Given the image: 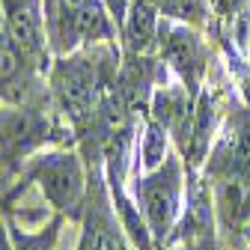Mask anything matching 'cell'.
I'll list each match as a JSON object with an SVG mask.
<instances>
[{
  "instance_id": "obj_12",
  "label": "cell",
  "mask_w": 250,
  "mask_h": 250,
  "mask_svg": "<svg viewBox=\"0 0 250 250\" xmlns=\"http://www.w3.org/2000/svg\"><path fill=\"white\" fill-rule=\"evenodd\" d=\"M110 250H128V247H125V241H122V235H119V232H113V241H110Z\"/></svg>"
},
{
  "instance_id": "obj_6",
  "label": "cell",
  "mask_w": 250,
  "mask_h": 250,
  "mask_svg": "<svg viewBox=\"0 0 250 250\" xmlns=\"http://www.w3.org/2000/svg\"><path fill=\"white\" fill-rule=\"evenodd\" d=\"M158 27H161V6L158 0H131L128 15L119 30V39L125 51L149 54L158 48Z\"/></svg>"
},
{
  "instance_id": "obj_13",
  "label": "cell",
  "mask_w": 250,
  "mask_h": 250,
  "mask_svg": "<svg viewBox=\"0 0 250 250\" xmlns=\"http://www.w3.org/2000/svg\"><path fill=\"white\" fill-rule=\"evenodd\" d=\"M241 232L247 235V241H250V217H247V221H244V227H241Z\"/></svg>"
},
{
  "instance_id": "obj_9",
  "label": "cell",
  "mask_w": 250,
  "mask_h": 250,
  "mask_svg": "<svg viewBox=\"0 0 250 250\" xmlns=\"http://www.w3.org/2000/svg\"><path fill=\"white\" fill-rule=\"evenodd\" d=\"M140 158L146 170H155L164 158H167V128L161 122H155L149 116L146 122V137H143V149H140Z\"/></svg>"
},
{
  "instance_id": "obj_1",
  "label": "cell",
  "mask_w": 250,
  "mask_h": 250,
  "mask_svg": "<svg viewBox=\"0 0 250 250\" xmlns=\"http://www.w3.org/2000/svg\"><path fill=\"white\" fill-rule=\"evenodd\" d=\"M137 206L149 224V232L164 241L173 232V221L179 214V197H182V164L176 158H167L149 176L134 182Z\"/></svg>"
},
{
  "instance_id": "obj_2",
  "label": "cell",
  "mask_w": 250,
  "mask_h": 250,
  "mask_svg": "<svg viewBox=\"0 0 250 250\" xmlns=\"http://www.w3.org/2000/svg\"><path fill=\"white\" fill-rule=\"evenodd\" d=\"M158 51L161 60L182 78V83L191 89V96H200V81L208 69V48L203 45L200 33L191 24L182 21H170L161 15V27H158Z\"/></svg>"
},
{
  "instance_id": "obj_5",
  "label": "cell",
  "mask_w": 250,
  "mask_h": 250,
  "mask_svg": "<svg viewBox=\"0 0 250 250\" xmlns=\"http://www.w3.org/2000/svg\"><path fill=\"white\" fill-rule=\"evenodd\" d=\"M51 122L33 107H9L0 110V161L12 164L15 158L51 140Z\"/></svg>"
},
{
  "instance_id": "obj_11",
  "label": "cell",
  "mask_w": 250,
  "mask_h": 250,
  "mask_svg": "<svg viewBox=\"0 0 250 250\" xmlns=\"http://www.w3.org/2000/svg\"><path fill=\"white\" fill-rule=\"evenodd\" d=\"M211 6L217 15H224L229 21H235L241 12H244V0H211Z\"/></svg>"
},
{
  "instance_id": "obj_4",
  "label": "cell",
  "mask_w": 250,
  "mask_h": 250,
  "mask_svg": "<svg viewBox=\"0 0 250 250\" xmlns=\"http://www.w3.org/2000/svg\"><path fill=\"white\" fill-rule=\"evenodd\" d=\"M208 179H238L250 191V110L238 107L232 113L229 131L214 146L208 161Z\"/></svg>"
},
{
  "instance_id": "obj_7",
  "label": "cell",
  "mask_w": 250,
  "mask_h": 250,
  "mask_svg": "<svg viewBox=\"0 0 250 250\" xmlns=\"http://www.w3.org/2000/svg\"><path fill=\"white\" fill-rule=\"evenodd\" d=\"M33 66L36 62L27 60L12 42L6 24H0V96L12 102H24L27 96L21 92V86L30 83V69Z\"/></svg>"
},
{
  "instance_id": "obj_3",
  "label": "cell",
  "mask_w": 250,
  "mask_h": 250,
  "mask_svg": "<svg viewBox=\"0 0 250 250\" xmlns=\"http://www.w3.org/2000/svg\"><path fill=\"white\" fill-rule=\"evenodd\" d=\"M27 176L39 182L48 203L60 211H75L83 200V170L72 152L42 155L27 167Z\"/></svg>"
},
{
  "instance_id": "obj_10",
  "label": "cell",
  "mask_w": 250,
  "mask_h": 250,
  "mask_svg": "<svg viewBox=\"0 0 250 250\" xmlns=\"http://www.w3.org/2000/svg\"><path fill=\"white\" fill-rule=\"evenodd\" d=\"M57 232H60V217H57L54 224H48V229H42V232H36V235L15 229V232H12V244H15V250H54Z\"/></svg>"
},
{
  "instance_id": "obj_8",
  "label": "cell",
  "mask_w": 250,
  "mask_h": 250,
  "mask_svg": "<svg viewBox=\"0 0 250 250\" xmlns=\"http://www.w3.org/2000/svg\"><path fill=\"white\" fill-rule=\"evenodd\" d=\"M161 15L170 21H182L191 27H203L208 21V3L206 0H158Z\"/></svg>"
}]
</instances>
